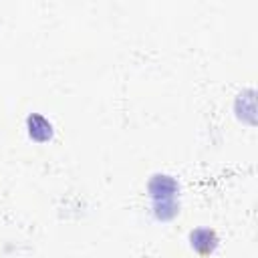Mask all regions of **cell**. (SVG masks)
<instances>
[{"label": "cell", "instance_id": "6da1fadb", "mask_svg": "<svg viewBox=\"0 0 258 258\" xmlns=\"http://www.w3.org/2000/svg\"><path fill=\"white\" fill-rule=\"evenodd\" d=\"M149 191L153 194L155 202L161 200H173V196L177 194V183L173 177L169 175H155L149 183Z\"/></svg>", "mask_w": 258, "mask_h": 258}, {"label": "cell", "instance_id": "7a4b0ae2", "mask_svg": "<svg viewBox=\"0 0 258 258\" xmlns=\"http://www.w3.org/2000/svg\"><path fill=\"white\" fill-rule=\"evenodd\" d=\"M28 133L36 141H46L52 135V127L42 115H30L28 117Z\"/></svg>", "mask_w": 258, "mask_h": 258}, {"label": "cell", "instance_id": "3957f363", "mask_svg": "<svg viewBox=\"0 0 258 258\" xmlns=\"http://www.w3.org/2000/svg\"><path fill=\"white\" fill-rule=\"evenodd\" d=\"M191 246L200 252V254H210L214 248H216V236L212 230H196L191 232Z\"/></svg>", "mask_w": 258, "mask_h": 258}]
</instances>
